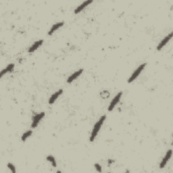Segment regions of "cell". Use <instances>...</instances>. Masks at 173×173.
I'll use <instances>...</instances> for the list:
<instances>
[{
	"label": "cell",
	"mask_w": 173,
	"mask_h": 173,
	"mask_svg": "<svg viewBox=\"0 0 173 173\" xmlns=\"http://www.w3.org/2000/svg\"><path fill=\"white\" fill-rule=\"evenodd\" d=\"M106 119V115H104V116H101V118L98 120V121L95 124L94 129H93L92 133H91L90 137H89V141H90L91 142H93V141L95 140V139H96V137H97V135H98V133H99L100 130L101 129L102 126L103 125L104 122L105 121Z\"/></svg>",
	"instance_id": "cell-1"
},
{
	"label": "cell",
	"mask_w": 173,
	"mask_h": 173,
	"mask_svg": "<svg viewBox=\"0 0 173 173\" xmlns=\"http://www.w3.org/2000/svg\"><path fill=\"white\" fill-rule=\"evenodd\" d=\"M146 66V63H144V64H141L140 66H139L138 68H137V69L133 72V73L131 74V77H130L129 79H128V81H127L128 83H132V82H133L134 81H135V80L139 77V75L141 74V72H142V70L144 69Z\"/></svg>",
	"instance_id": "cell-2"
},
{
	"label": "cell",
	"mask_w": 173,
	"mask_h": 173,
	"mask_svg": "<svg viewBox=\"0 0 173 173\" xmlns=\"http://www.w3.org/2000/svg\"><path fill=\"white\" fill-rule=\"evenodd\" d=\"M122 92H119L118 94H117L114 98H113V100H112L108 108V110L109 112H112L113 110H114L115 106H116L117 105V104H118L119 101H120V98H121V97H122Z\"/></svg>",
	"instance_id": "cell-3"
},
{
	"label": "cell",
	"mask_w": 173,
	"mask_h": 173,
	"mask_svg": "<svg viewBox=\"0 0 173 173\" xmlns=\"http://www.w3.org/2000/svg\"><path fill=\"white\" fill-rule=\"evenodd\" d=\"M45 116V112H41L39 114H35L33 118V121L32 124H31V128L35 129L36 128L38 124L39 123V122L42 120V118Z\"/></svg>",
	"instance_id": "cell-4"
},
{
	"label": "cell",
	"mask_w": 173,
	"mask_h": 173,
	"mask_svg": "<svg viewBox=\"0 0 173 173\" xmlns=\"http://www.w3.org/2000/svg\"><path fill=\"white\" fill-rule=\"evenodd\" d=\"M172 150H169L167 151V152L166 153V155L164 156V158L162 160L160 164V168L162 169L163 168H164L165 166L166 165L167 162H168L169 160L170 159L171 156H172Z\"/></svg>",
	"instance_id": "cell-5"
},
{
	"label": "cell",
	"mask_w": 173,
	"mask_h": 173,
	"mask_svg": "<svg viewBox=\"0 0 173 173\" xmlns=\"http://www.w3.org/2000/svg\"><path fill=\"white\" fill-rule=\"evenodd\" d=\"M172 37V33H170V34L167 35L166 37H165L160 42V43L158 44V45L157 46V49L158 50H161L162 48L164 47L168 43V42L171 39V38Z\"/></svg>",
	"instance_id": "cell-6"
},
{
	"label": "cell",
	"mask_w": 173,
	"mask_h": 173,
	"mask_svg": "<svg viewBox=\"0 0 173 173\" xmlns=\"http://www.w3.org/2000/svg\"><path fill=\"white\" fill-rule=\"evenodd\" d=\"M83 69H80L79 70H77V71L74 72L73 74H71V75L68 78V79H67V83H71L72 82H73L76 79H77V78L79 77L82 73H83Z\"/></svg>",
	"instance_id": "cell-7"
},
{
	"label": "cell",
	"mask_w": 173,
	"mask_h": 173,
	"mask_svg": "<svg viewBox=\"0 0 173 173\" xmlns=\"http://www.w3.org/2000/svg\"><path fill=\"white\" fill-rule=\"evenodd\" d=\"M93 2L92 0H88V1H85L83 2L82 4L79 5L77 8L74 10V14H79V12H81V11H83L84 9L86 7L87 5H89L90 3H92Z\"/></svg>",
	"instance_id": "cell-8"
},
{
	"label": "cell",
	"mask_w": 173,
	"mask_h": 173,
	"mask_svg": "<svg viewBox=\"0 0 173 173\" xmlns=\"http://www.w3.org/2000/svg\"><path fill=\"white\" fill-rule=\"evenodd\" d=\"M43 41L42 39L39 40V41H37L35 42L34 43H33L32 45L30 47L29 50H28L29 53H33V52L36 51V50L43 44Z\"/></svg>",
	"instance_id": "cell-9"
},
{
	"label": "cell",
	"mask_w": 173,
	"mask_h": 173,
	"mask_svg": "<svg viewBox=\"0 0 173 173\" xmlns=\"http://www.w3.org/2000/svg\"><path fill=\"white\" fill-rule=\"evenodd\" d=\"M63 93V89H59V90L57 91V92H55L52 96L50 97L49 100V104H53L54 102L56 101V100L58 98L59 96H60Z\"/></svg>",
	"instance_id": "cell-10"
},
{
	"label": "cell",
	"mask_w": 173,
	"mask_h": 173,
	"mask_svg": "<svg viewBox=\"0 0 173 173\" xmlns=\"http://www.w3.org/2000/svg\"><path fill=\"white\" fill-rule=\"evenodd\" d=\"M64 22H57V23H56V24H55V25H53L51 27V29H50L49 32H48V35H53L57 29H59V28L62 27V26L64 25Z\"/></svg>",
	"instance_id": "cell-11"
},
{
	"label": "cell",
	"mask_w": 173,
	"mask_h": 173,
	"mask_svg": "<svg viewBox=\"0 0 173 173\" xmlns=\"http://www.w3.org/2000/svg\"><path fill=\"white\" fill-rule=\"evenodd\" d=\"M14 64H10L9 65H7V66L6 67V68L1 70V77H2L3 75H5V74L8 73V72H12L13 70H14Z\"/></svg>",
	"instance_id": "cell-12"
},
{
	"label": "cell",
	"mask_w": 173,
	"mask_h": 173,
	"mask_svg": "<svg viewBox=\"0 0 173 173\" xmlns=\"http://www.w3.org/2000/svg\"><path fill=\"white\" fill-rule=\"evenodd\" d=\"M46 159H47V161H49L50 163L51 164L52 166L53 167H56L57 166V164H56V161H55V160L54 158V157H53V156L51 155H49L47 156V158H46Z\"/></svg>",
	"instance_id": "cell-13"
},
{
	"label": "cell",
	"mask_w": 173,
	"mask_h": 173,
	"mask_svg": "<svg viewBox=\"0 0 173 173\" xmlns=\"http://www.w3.org/2000/svg\"><path fill=\"white\" fill-rule=\"evenodd\" d=\"M32 133H33L32 131H27V132H25V133L22 135V137H21L22 141H25L27 139V138H29V137L32 135Z\"/></svg>",
	"instance_id": "cell-14"
},
{
	"label": "cell",
	"mask_w": 173,
	"mask_h": 173,
	"mask_svg": "<svg viewBox=\"0 0 173 173\" xmlns=\"http://www.w3.org/2000/svg\"><path fill=\"white\" fill-rule=\"evenodd\" d=\"M100 96L102 97L104 99H107L108 98H109L110 96V93L108 91H103L100 93Z\"/></svg>",
	"instance_id": "cell-15"
},
{
	"label": "cell",
	"mask_w": 173,
	"mask_h": 173,
	"mask_svg": "<svg viewBox=\"0 0 173 173\" xmlns=\"http://www.w3.org/2000/svg\"><path fill=\"white\" fill-rule=\"evenodd\" d=\"M7 168H8L10 170L12 171L13 173L16 172V167L14 166V164H12L11 162L7 164Z\"/></svg>",
	"instance_id": "cell-16"
},
{
	"label": "cell",
	"mask_w": 173,
	"mask_h": 173,
	"mask_svg": "<svg viewBox=\"0 0 173 173\" xmlns=\"http://www.w3.org/2000/svg\"><path fill=\"white\" fill-rule=\"evenodd\" d=\"M94 166H95V168H96V170L98 171V172H102V166H100V165L99 164L96 163V164H94Z\"/></svg>",
	"instance_id": "cell-17"
}]
</instances>
